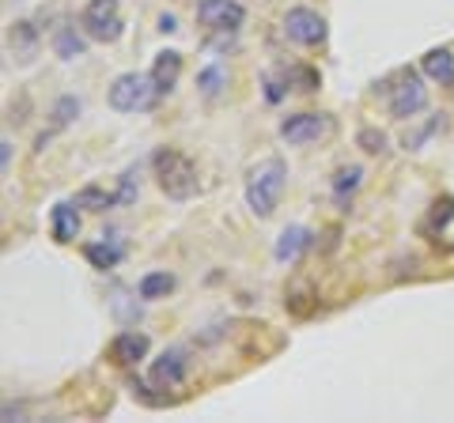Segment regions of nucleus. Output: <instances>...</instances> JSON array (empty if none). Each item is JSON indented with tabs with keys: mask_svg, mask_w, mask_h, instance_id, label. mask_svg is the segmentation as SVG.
I'll list each match as a JSON object with an SVG mask.
<instances>
[{
	"mask_svg": "<svg viewBox=\"0 0 454 423\" xmlns=\"http://www.w3.org/2000/svg\"><path fill=\"white\" fill-rule=\"evenodd\" d=\"M284 186H288V166L277 155H269L258 166H250V174H247V208L258 219H269L280 208Z\"/></svg>",
	"mask_w": 454,
	"mask_h": 423,
	"instance_id": "obj_1",
	"label": "nucleus"
},
{
	"mask_svg": "<svg viewBox=\"0 0 454 423\" xmlns=\"http://www.w3.org/2000/svg\"><path fill=\"white\" fill-rule=\"evenodd\" d=\"M152 171H155V186H160L170 201H190L201 189L197 181V166L186 151L178 148H160L152 155Z\"/></svg>",
	"mask_w": 454,
	"mask_h": 423,
	"instance_id": "obj_2",
	"label": "nucleus"
},
{
	"mask_svg": "<svg viewBox=\"0 0 454 423\" xmlns=\"http://www.w3.org/2000/svg\"><path fill=\"white\" fill-rule=\"evenodd\" d=\"M110 106L118 114H148V110L160 106L163 91L155 88L152 73H121L118 80L110 83Z\"/></svg>",
	"mask_w": 454,
	"mask_h": 423,
	"instance_id": "obj_3",
	"label": "nucleus"
},
{
	"mask_svg": "<svg viewBox=\"0 0 454 423\" xmlns=\"http://www.w3.org/2000/svg\"><path fill=\"white\" fill-rule=\"evenodd\" d=\"M337 133V121L330 114H288L280 121V140H288L295 148H307V144H318V140H330Z\"/></svg>",
	"mask_w": 454,
	"mask_h": 423,
	"instance_id": "obj_4",
	"label": "nucleus"
},
{
	"mask_svg": "<svg viewBox=\"0 0 454 423\" xmlns=\"http://www.w3.org/2000/svg\"><path fill=\"white\" fill-rule=\"evenodd\" d=\"M80 27L91 42H118L121 27H125L121 4L118 0H88V8H83V16H80Z\"/></svg>",
	"mask_w": 454,
	"mask_h": 423,
	"instance_id": "obj_5",
	"label": "nucleus"
},
{
	"mask_svg": "<svg viewBox=\"0 0 454 423\" xmlns=\"http://www.w3.org/2000/svg\"><path fill=\"white\" fill-rule=\"evenodd\" d=\"M424 106H428V88H424V80L409 68V73H402V80H397V88H390V118L409 121V118H417Z\"/></svg>",
	"mask_w": 454,
	"mask_h": 423,
	"instance_id": "obj_6",
	"label": "nucleus"
},
{
	"mask_svg": "<svg viewBox=\"0 0 454 423\" xmlns=\"http://www.w3.org/2000/svg\"><path fill=\"white\" fill-rule=\"evenodd\" d=\"M197 19L216 35H235L247 23V8L239 0H197Z\"/></svg>",
	"mask_w": 454,
	"mask_h": 423,
	"instance_id": "obj_7",
	"label": "nucleus"
},
{
	"mask_svg": "<svg viewBox=\"0 0 454 423\" xmlns=\"http://www.w3.org/2000/svg\"><path fill=\"white\" fill-rule=\"evenodd\" d=\"M284 35H288V42H295V46H322L325 35H330V27H325V19L318 12L292 8L288 16H284Z\"/></svg>",
	"mask_w": 454,
	"mask_h": 423,
	"instance_id": "obj_8",
	"label": "nucleus"
},
{
	"mask_svg": "<svg viewBox=\"0 0 454 423\" xmlns=\"http://www.w3.org/2000/svg\"><path fill=\"white\" fill-rule=\"evenodd\" d=\"M148 336L145 333H118V336H114V344H110V359L114 363H118V366H137L140 359H145L148 356Z\"/></svg>",
	"mask_w": 454,
	"mask_h": 423,
	"instance_id": "obj_9",
	"label": "nucleus"
},
{
	"mask_svg": "<svg viewBox=\"0 0 454 423\" xmlns=\"http://www.w3.org/2000/svg\"><path fill=\"white\" fill-rule=\"evenodd\" d=\"M186 366H190V359H186V351H178V348H170V351H163L160 359L152 363V382L155 386H178L182 378H186Z\"/></svg>",
	"mask_w": 454,
	"mask_h": 423,
	"instance_id": "obj_10",
	"label": "nucleus"
},
{
	"mask_svg": "<svg viewBox=\"0 0 454 423\" xmlns=\"http://www.w3.org/2000/svg\"><path fill=\"white\" fill-rule=\"evenodd\" d=\"M420 73L428 76V80H435L439 88H454V53L443 50V46L428 50V53L420 58Z\"/></svg>",
	"mask_w": 454,
	"mask_h": 423,
	"instance_id": "obj_11",
	"label": "nucleus"
},
{
	"mask_svg": "<svg viewBox=\"0 0 454 423\" xmlns=\"http://www.w3.org/2000/svg\"><path fill=\"white\" fill-rule=\"evenodd\" d=\"M76 208L80 204H68V201H61V204H53V212H50V227H53V238L61 246H68V242H76V235H80V216H76Z\"/></svg>",
	"mask_w": 454,
	"mask_h": 423,
	"instance_id": "obj_12",
	"label": "nucleus"
},
{
	"mask_svg": "<svg viewBox=\"0 0 454 423\" xmlns=\"http://www.w3.org/2000/svg\"><path fill=\"white\" fill-rule=\"evenodd\" d=\"M178 76H182V53L178 50H163L160 58H155V65H152L155 88H160L163 95H170L178 88Z\"/></svg>",
	"mask_w": 454,
	"mask_h": 423,
	"instance_id": "obj_13",
	"label": "nucleus"
},
{
	"mask_svg": "<svg viewBox=\"0 0 454 423\" xmlns=\"http://www.w3.org/2000/svg\"><path fill=\"white\" fill-rule=\"evenodd\" d=\"M310 246V231L307 227H284L280 238H277V261L280 265H292V261H300V253Z\"/></svg>",
	"mask_w": 454,
	"mask_h": 423,
	"instance_id": "obj_14",
	"label": "nucleus"
},
{
	"mask_svg": "<svg viewBox=\"0 0 454 423\" xmlns=\"http://www.w3.org/2000/svg\"><path fill=\"white\" fill-rule=\"evenodd\" d=\"M83 258H88L98 273H106V269H114L121 258H125V250L114 242V238H106L103 235V242H91V246H83Z\"/></svg>",
	"mask_w": 454,
	"mask_h": 423,
	"instance_id": "obj_15",
	"label": "nucleus"
},
{
	"mask_svg": "<svg viewBox=\"0 0 454 423\" xmlns=\"http://www.w3.org/2000/svg\"><path fill=\"white\" fill-rule=\"evenodd\" d=\"M8 46H12V53H16L20 61H31V58H35V50H38L35 27H31V23H12V31H8Z\"/></svg>",
	"mask_w": 454,
	"mask_h": 423,
	"instance_id": "obj_16",
	"label": "nucleus"
},
{
	"mask_svg": "<svg viewBox=\"0 0 454 423\" xmlns=\"http://www.w3.org/2000/svg\"><path fill=\"white\" fill-rule=\"evenodd\" d=\"M175 284H178V280L170 276V273H148V276L137 284V295H140L145 303H155V299H167V295L175 291Z\"/></svg>",
	"mask_w": 454,
	"mask_h": 423,
	"instance_id": "obj_17",
	"label": "nucleus"
},
{
	"mask_svg": "<svg viewBox=\"0 0 454 423\" xmlns=\"http://www.w3.org/2000/svg\"><path fill=\"white\" fill-rule=\"evenodd\" d=\"M53 50H57V58L76 61V58H83L88 42H83V38L76 35V27H57V35H53Z\"/></svg>",
	"mask_w": 454,
	"mask_h": 423,
	"instance_id": "obj_18",
	"label": "nucleus"
},
{
	"mask_svg": "<svg viewBox=\"0 0 454 423\" xmlns=\"http://www.w3.org/2000/svg\"><path fill=\"white\" fill-rule=\"evenodd\" d=\"M76 204H80V208H91V212H106V208H114V204H121V196L98 189V186H88V189L76 193Z\"/></svg>",
	"mask_w": 454,
	"mask_h": 423,
	"instance_id": "obj_19",
	"label": "nucleus"
},
{
	"mask_svg": "<svg viewBox=\"0 0 454 423\" xmlns=\"http://www.w3.org/2000/svg\"><path fill=\"white\" fill-rule=\"evenodd\" d=\"M360 178H364L360 166H340V171L333 174V193H337V201H345V193L356 189V186H360Z\"/></svg>",
	"mask_w": 454,
	"mask_h": 423,
	"instance_id": "obj_20",
	"label": "nucleus"
},
{
	"mask_svg": "<svg viewBox=\"0 0 454 423\" xmlns=\"http://www.w3.org/2000/svg\"><path fill=\"white\" fill-rule=\"evenodd\" d=\"M197 88H201L208 98H212V95H220V91L227 88V73H223V68L212 65V68H205V73L197 76Z\"/></svg>",
	"mask_w": 454,
	"mask_h": 423,
	"instance_id": "obj_21",
	"label": "nucleus"
},
{
	"mask_svg": "<svg viewBox=\"0 0 454 423\" xmlns=\"http://www.w3.org/2000/svg\"><path fill=\"white\" fill-rule=\"evenodd\" d=\"M80 114V103L76 98H61V103H57V110H53V129H65L68 121H73Z\"/></svg>",
	"mask_w": 454,
	"mask_h": 423,
	"instance_id": "obj_22",
	"label": "nucleus"
},
{
	"mask_svg": "<svg viewBox=\"0 0 454 423\" xmlns=\"http://www.w3.org/2000/svg\"><path fill=\"white\" fill-rule=\"evenodd\" d=\"M356 144H360L364 151H372V155H382V151H387V136L375 133V129H360Z\"/></svg>",
	"mask_w": 454,
	"mask_h": 423,
	"instance_id": "obj_23",
	"label": "nucleus"
},
{
	"mask_svg": "<svg viewBox=\"0 0 454 423\" xmlns=\"http://www.w3.org/2000/svg\"><path fill=\"white\" fill-rule=\"evenodd\" d=\"M118 196H121V204H133V201H137V186H133V171H129V174H125V178H121V193H118Z\"/></svg>",
	"mask_w": 454,
	"mask_h": 423,
	"instance_id": "obj_24",
	"label": "nucleus"
},
{
	"mask_svg": "<svg viewBox=\"0 0 454 423\" xmlns=\"http://www.w3.org/2000/svg\"><path fill=\"white\" fill-rule=\"evenodd\" d=\"M0 166H4V171L12 166V140H8V136L0 140Z\"/></svg>",
	"mask_w": 454,
	"mask_h": 423,
	"instance_id": "obj_25",
	"label": "nucleus"
},
{
	"mask_svg": "<svg viewBox=\"0 0 454 423\" xmlns=\"http://www.w3.org/2000/svg\"><path fill=\"white\" fill-rule=\"evenodd\" d=\"M160 31H175V16H160Z\"/></svg>",
	"mask_w": 454,
	"mask_h": 423,
	"instance_id": "obj_26",
	"label": "nucleus"
}]
</instances>
